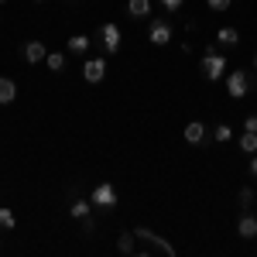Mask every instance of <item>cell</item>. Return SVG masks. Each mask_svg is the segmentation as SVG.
<instances>
[{"label":"cell","instance_id":"6da1fadb","mask_svg":"<svg viewBox=\"0 0 257 257\" xmlns=\"http://www.w3.org/2000/svg\"><path fill=\"white\" fill-rule=\"evenodd\" d=\"M226 65H230V62L223 59L219 52L206 48V52H202V79H206V82H216V79H223V76H226Z\"/></svg>","mask_w":257,"mask_h":257},{"label":"cell","instance_id":"7a4b0ae2","mask_svg":"<svg viewBox=\"0 0 257 257\" xmlns=\"http://www.w3.org/2000/svg\"><path fill=\"white\" fill-rule=\"evenodd\" d=\"M226 93L233 99H243L247 93H250V76L243 72V69H233L230 76H226Z\"/></svg>","mask_w":257,"mask_h":257},{"label":"cell","instance_id":"3957f363","mask_svg":"<svg viewBox=\"0 0 257 257\" xmlns=\"http://www.w3.org/2000/svg\"><path fill=\"white\" fill-rule=\"evenodd\" d=\"M93 206H99V209H113L117 206V185L113 182H99L96 189H93V199H89Z\"/></svg>","mask_w":257,"mask_h":257},{"label":"cell","instance_id":"277c9868","mask_svg":"<svg viewBox=\"0 0 257 257\" xmlns=\"http://www.w3.org/2000/svg\"><path fill=\"white\" fill-rule=\"evenodd\" d=\"M99 45H103L106 55H117L120 52V28L113 24V21H106V24L99 28Z\"/></svg>","mask_w":257,"mask_h":257},{"label":"cell","instance_id":"5b68a950","mask_svg":"<svg viewBox=\"0 0 257 257\" xmlns=\"http://www.w3.org/2000/svg\"><path fill=\"white\" fill-rule=\"evenodd\" d=\"M148 38H151V45H168V41L175 38V31H172V21L155 18V21H151V28H148Z\"/></svg>","mask_w":257,"mask_h":257},{"label":"cell","instance_id":"8992f818","mask_svg":"<svg viewBox=\"0 0 257 257\" xmlns=\"http://www.w3.org/2000/svg\"><path fill=\"white\" fill-rule=\"evenodd\" d=\"M134 233H138V240H144V243H151V247H158L165 257H175V247L168 243L165 237H158L155 230H148V226H134Z\"/></svg>","mask_w":257,"mask_h":257},{"label":"cell","instance_id":"52a82bcc","mask_svg":"<svg viewBox=\"0 0 257 257\" xmlns=\"http://www.w3.org/2000/svg\"><path fill=\"white\" fill-rule=\"evenodd\" d=\"M82 79L86 82H103L106 79V59H86L82 62Z\"/></svg>","mask_w":257,"mask_h":257},{"label":"cell","instance_id":"ba28073f","mask_svg":"<svg viewBox=\"0 0 257 257\" xmlns=\"http://www.w3.org/2000/svg\"><path fill=\"white\" fill-rule=\"evenodd\" d=\"M21 55H24V62H28V65H38V62H45L48 59V48H45V41H28V45H24V48H21Z\"/></svg>","mask_w":257,"mask_h":257},{"label":"cell","instance_id":"9c48e42d","mask_svg":"<svg viewBox=\"0 0 257 257\" xmlns=\"http://www.w3.org/2000/svg\"><path fill=\"white\" fill-rule=\"evenodd\" d=\"M182 134H185V141H189V144H206V123H202V120H192V123H185V131H182Z\"/></svg>","mask_w":257,"mask_h":257},{"label":"cell","instance_id":"30bf717a","mask_svg":"<svg viewBox=\"0 0 257 257\" xmlns=\"http://www.w3.org/2000/svg\"><path fill=\"white\" fill-rule=\"evenodd\" d=\"M14 99H18V82L7 79V76H0V106L14 103Z\"/></svg>","mask_w":257,"mask_h":257},{"label":"cell","instance_id":"8fae6325","mask_svg":"<svg viewBox=\"0 0 257 257\" xmlns=\"http://www.w3.org/2000/svg\"><path fill=\"white\" fill-rule=\"evenodd\" d=\"M237 233H240L243 240H254V237H257V216L243 213V216H240V223H237Z\"/></svg>","mask_w":257,"mask_h":257},{"label":"cell","instance_id":"7c38bea8","mask_svg":"<svg viewBox=\"0 0 257 257\" xmlns=\"http://www.w3.org/2000/svg\"><path fill=\"white\" fill-rule=\"evenodd\" d=\"M89 45H93L89 35H72V38H69V52H72V55H86Z\"/></svg>","mask_w":257,"mask_h":257},{"label":"cell","instance_id":"4fadbf2b","mask_svg":"<svg viewBox=\"0 0 257 257\" xmlns=\"http://www.w3.org/2000/svg\"><path fill=\"white\" fill-rule=\"evenodd\" d=\"M127 14L131 18H148L151 14V0H127Z\"/></svg>","mask_w":257,"mask_h":257},{"label":"cell","instance_id":"5bb4252c","mask_svg":"<svg viewBox=\"0 0 257 257\" xmlns=\"http://www.w3.org/2000/svg\"><path fill=\"white\" fill-rule=\"evenodd\" d=\"M216 41H219V45H226V48H233V45L240 41V31H237V28H219Z\"/></svg>","mask_w":257,"mask_h":257},{"label":"cell","instance_id":"9a60e30c","mask_svg":"<svg viewBox=\"0 0 257 257\" xmlns=\"http://www.w3.org/2000/svg\"><path fill=\"white\" fill-rule=\"evenodd\" d=\"M134 240H138V233H120L117 237V250L120 254H134Z\"/></svg>","mask_w":257,"mask_h":257},{"label":"cell","instance_id":"2e32d148","mask_svg":"<svg viewBox=\"0 0 257 257\" xmlns=\"http://www.w3.org/2000/svg\"><path fill=\"white\" fill-rule=\"evenodd\" d=\"M240 151L257 155V134H254V131H243V138H240Z\"/></svg>","mask_w":257,"mask_h":257},{"label":"cell","instance_id":"e0dca14e","mask_svg":"<svg viewBox=\"0 0 257 257\" xmlns=\"http://www.w3.org/2000/svg\"><path fill=\"white\" fill-rule=\"evenodd\" d=\"M89 209H93V202H86V199H76L69 213H72L76 219H86V216H89Z\"/></svg>","mask_w":257,"mask_h":257},{"label":"cell","instance_id":"ac0fdd59","mask_svg":"<svg viewBox=\"0 0 257 257\" xmlns=\"http://www.w3.org/2000/svg\"><path fill=\"white\" fill-rule=\"evenodd\" d=\"M45 65H48L52 72H62V69H65V55H62V52H48V59H45Z\"/></svg>","mask_w":257,"mask_h":257},{"label":"cell","instance_id":"d6986e66","mask_svg":"<svg viewBox=\"0 0 257 257\" xmlns=\"http://www.w3.org/2000/svg\"><path fill=\"white\" fill-rule=\"evenodd\" d=\"M14 226H18V216L7 206H0V230H14Z\"/></svg>","mask_w":257,"mask_h":257},{"label":"cell","instance_id":"ffe728a7","mask_svg":"<svg viewBox=\"0 0 257 257\" xmlns=\"http://www.w3.org/2000/svg\"><path fill=\"white\" fill-rule=\"evenodd\" d=\"M213 138H216L219 144H226V141H233V131H230V123H219L216 131H213Z\"/></svg>","mask_w":257,"mask_h":257},{"label":"cell","instance_id":"44dd1931","mask_svg":"<svg viewBox=\"0 0 257 257\" xmlns=\"http://www.w3.org/2000/svg\"><path fill=\"white\" fill-rule=\"evenodd\" d=\"M250 206H254V189H240V209L247 213Z\"/></svg>","mask_w":257,"mask_h":257},{"label":"cell","instance_id":"7402d4cb","mask_svg":"<svg viewBox=\"0 0 257 257\" xmlns=\"http://www.w3.org/2000/svg\"><path fill=\"white\" fill-rule=\"evenodd\" d=\"M206 7H209V11H230V0H206Z\"/></svg>","mask_w":257,"mask_h":257},{"label":"cell","instance_id":"603a6c76","mask_svg":"<svg viewBox=\"0 0 257 257\" xmlns=\"http://www.w3.org/2000/svg\"><path fill=\"white\" fill-rule=\"evenodd\" d=\"M182 4H185V0H161V7H165L168 14H175V11H182Z\"/></svg>","mask_w":257,"mask_h":257},{"label":"cell","instance_id":"cb8c5ba5","mask_svg":"<svg viewBox=\"0 0 257 257\" xmlns=\"http://www.w3.org/2000/svg\"><path fill=\"white\" fill-rule=\"evenodd\" d=\"M243 131H254V134H257V113H254V117H247V120H243Z\"/></svg>","mask_w":257,"mask_h":257},{"label":"cell","instance_id":"d4e9b609","mask_svg":"<svg viewBox=\"0 0 257 257\" xmlns=\"http://www.w3.org/2000/svg\"><path fill=\"white\" fill-rule=\"evenodd\" d=\"M250 175H257V155H250Z\"/></svg>","mask_w":257,"mask_h":257},{"label":"cell","instance_id":"484cf974","mask_svg":"<svg viewBox=\"0 0 257 257\" xmlns=\"http://www.w3.org/2000/svg\"><path fill=\"white\" fill-rule=\"evenodd\" d=\"M254 65H257V52H254Z\"/></svg>","mask_w":257,"mask_h":257},{"label":"cell","instance_id":"4316f807","mask_svg":"<svg viewBox=\"0 0 257 257\" xmlns=\"http://www.w3.org/2000/svg\"><path fill=\"white\" fill-rule=\"evenodd\" d=\"M35 4H41V0H35Z\"/></svg>","mask_w":257,"mask_h":257},{"label":"cell","instance_id":"83f0119b","mask_svg":"<svg viewBox=\"0 0 257 257\" xmlns=\"http://www.w3.org/2000/svg\"><path fill=\"white\" fill-rule=\"evenodd\" d=\"M0 4H4V0H0Z\"/></svg>","mask_w":257,"mask_h":257}]
</instances>
